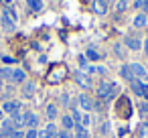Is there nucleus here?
Returning a JSON list of instances; mask_svg holds the SVG:
<instances>
[{"instance_id":"nucleus-1","label":"nucleus","mask_w":148,"mask_h":138,"mask_svg":"<svg viewBox=\"0 0 148 138\" xmlns=\"http://www.w3.org/2000/svg\"><path fill=\"white\" fill-rule=\"evenodd\" d=\"M0 23H2V29L4 31H14L16 27V12L8 6L2 10V14H0Z\"/></svg>"},{"instance_id":"nucleus-2","label":"nucleus","mask_w":148,"mask_h":138,"mask_svg":"<svg viewBox=\"0 0 148 138\" xmlns=\"http://www.w3.org/2000/svg\"><path fill=\"white\" fill-rule=\"evenodd\" d=\"M114 83H110V81H101L99 85H97V97L99 100H112L114 97Z\"/></svg>"},{"instance_id":"nucleus-3","label":"nucleus","mask_w":148,"mask_h":138,"mask_svg":"<svg viewBox=\"0 0 148 138\" xmlns=\"http://www.w3.org/2000/svg\"><path fill=\"white\" fill-rule=\"evenodd\" d=\"M75 83L79 85V87H89L91 85V79H89V75L85 73V71H75Z\"/></svg>"},{"instance_id":"nucleus-4","label":"nucleus","mask_w":148,"mask_h":138,"mask_svg":"<svg viewBox=\"0 0 148 138\" xmlns=\"http://www.w3.org/2000/svg\"><path fill=\"white\" fill-rule=\"evenodd\" d=\"M23 122H25V126H29V128H37V124H39V118H37V114H33V112H27V114L23 116Z\"/></svg>"},{"instance_id":"nucleus-5","label":"nucleus","mask_w":148,"mask_h":138,"mask_svg":"<svg viewBox=\"0 0 148 138\" xmlns=\"http://www.w3.org/2000/svg\"><path fill=\"white\" fill-rule=\"evenodd\" d=\"M91 6H93V12L99 14V16L108 12V2H106V0H93V4H91Z\"/></svg>"},{"instance_id":"nucleus-6","label":"nucleus","mask_w":148,"mask_h":138,"mask_svg":"<svg viewBox=\"0 0 148 138\" xmlns=\"http://www.w3.org/2000/svg\"><path fill=\"white\" fill-rule=\"evenodd\" d=\"M126 47L130 49V51H140V47H142V43H140V39H136V37H126Z\"/></svg>"},{"instance_id":"nucleus-7","label":"nucleus","mask_w":148,"mask_h":138,"mask_svg":"<svg viewBox=\"0 0 148 138\" xmlns=\"http://www.w3.org/2000/svg\"><path fill=\"white\" fill-rule=\"evenodd\" d=\"M77 104H79V106H81L83 110H87V112L95 108V104H93V102H91V100H89L87 95H79V97H77Z\"/></svg>"},{"instance_id":"nucleus-8","label":"nucleus","mask_w":148,"mask_h":138,"mask_svg":"<svg viewBox=\"0 0 148 138\" xmlns=\"http://www.w3.org/2000/svg\"><path fill=\"white\" fill-rule=\"evenodd\" d=\"M2 110H4V112H8L10 116H14V114H18L21 104H18V102H6V104L2 106Z\"/></svg>"},{"instance_id":"nucleus-9","label":"nucleus","mask_w":148,"mask_h":138,"mask_svg":"<svg viewBox=\"0 0 148 138\" xmlns=\"http://www.w3.org/2000/svg\"><path fill=\"white\" fill-rule=\"evenodd\" d=\"M130 69H132L134 77H148V75H146V69H144L140 63H132V65H130Z\"/></svg>"},{"instance_id":"nucleus-10","label":"nucleus","mask_w":148,"mask_h":138,"mask_svg":"<svg viewBox=\"0 0 148 138\" xmlns=\"http://www.w3.org/2000/svg\"><path fill=\"white\" fill-rule=\"evenodd\" d=\"M120 73H122V77H124V79H128L130 83H132V81L136 79V77H134V73H132V69H130V65H122Z\"/></svg>"},{"instance_id":"nucleus-11","label":"nucleus","mask_w":148,"mask_h":138,"mask_svg":"<svg viewBox=\"0 0 148 138\" xmlns=\"http://www.w3.org/2000/svg\"><path fill=\"white\" fill-rule=\"evenodd\" d=\"M146 23H148V19H146V14H144V12H140V14L134 19V27H136V29H144V27H146Z\"/></svg>"},{"instance_id":"nucleus-12","label":"nucleus","mask_w":148,"mask_h":138,"mask_svg":"<svg viewBox=\"0 0 148 138\" xmlns=\"http://www.w3.org/2000/svg\"><path fill=\"white\" fill-rule=\"evenodd\" d=\"M25 77H27V73H25L23 69H12V81L23 83V81H25Z\"/></svg>"},{"instance_id":"nucleus-13","label":"nucleus","mask_w":148,"mask_h":138,"mask_svg":"<svg viewBox=\"0 0 148 138\" xmlns=\"http://www.w3.org/2000/svg\"><path fill=\"white\" fill-rule=\"evenodd\" d=\"M75 138H89L87 128H85V126H81V124H75Z\"/></svg>"},{"instance_id":"nucleus-14","label":"nucleus","mask_w":148,"mask_h":138,"mask_svg":"<svg viewBox=\"0 0 148 138\" xmlns=\"http://www.w3.org/2000/svg\"><path fill=\"white\" fill-rule=\"evenodd\" d=\"M45 112H47V118H49V120H53V118H57V106H55V104H47V108H45Z\"/></svg>"},{"instance_id":"nucleus-15","label":"nucleus","mask_w":148,"mask_h":138,"mask_svg":"<svg viewBox=\"0 0 148 138\" xmlns=\"http://www.w3.org/2000/svg\"><path fill=\"white\" fill-rule=\"evenodd\" d=\"M23 93H25V97H33L35 95V83H25Z\"/></svg>"},{"instance_id":"nucleus-16","label":"nucleus","mask_w":148,"mask_h":138,"mask_svg":"<svg viewBox=\"0 0 148 138\" xmlns=\"http://www.w3.org/2000/svg\"><path fill=\"white\" fill-rule=\"evenodd\" d=\"M61 124H63V128H75V122H73L71 116H63L61 118Z\"/></svg>"},{"instance_id":"nucleus-17","label":"nucleus","mask_w":148,"mask_h":138,"mask_svg":"<svg viewBox=\"0 0 148 138\" xmlns=\"http://www.w3.org/2000/svg\"><path fill=\"white\" fill-rule=\"evenodd\" d=\"M27 2H29V6L33 10H41L43 8V0H27Z\"/></svg>"},{"instance_id":"nucleus-18","label":"nucleus","mask_w":148,"mask_h":138,"mask_svg":"<svg viewBox=\"0 0 148 138\" xmlns=\"http://www.w3.org/2000/svg\"><path fill=\"white\" fill-rule=\"evenodd\" d=\"M0 77H2V79H12V71L8 67H2V69H0Z\"/></svg>"},{"instance_id":"nucleus-19","label":"nucleus","mask_w":148,"mask_h":138,"mask_svg":"<svg viewBox=\"0 0 148 138\" xmlns=\"http://www.w3.org/2000/svg\"><path fill=\"white\" fill-rule=\"evenodd\" d=\"M41 136V132H37L35 128H29L27 132H25V138H39Z\"/></svg>"},{"instance_id":"nucleus-20","label":"nucleus","mask_w":148,"mask_h":138,"mask_svg":"<svg viewBox=\"0 0 148 138\" xmlns=\"http://www.w3.org/2000/svg\"><path fill=\"white\" fill-rule=\"evenodd\" d=\"M0 126H2V130L4 132H10L12 128H14V124H12V120H4L2 124H0Z\"/></svg>"},{"instance_id":"nucleus-21","label":"nucleus","mask_w":148,"mask_h":138,"mask_svg":"<svg viewBox=\"0 0 148 138\" xmlns=\"http://www.w3.org/2000/svg\"><path fill=\"white\" fill-rule=\"evenodd\" d=\"M140 95H142L144 100H148V83H142V81H140Z\"/></svg>"},{"instance_id":"nucleus-22","label":"nucleus","mask_w":148,"mask_h":138,"mask_svg":"<svg viewBox=\"0 0 148 138\" xmlns=\"http://www.w3.org/2000/svg\"><path fill=\"white\" fill-rule=\"evenodd\" d=\"M136 6H140V8L144 10V14H146V12H148V0H138Z\"/></svg>"},{"instance_id":"nucleus-23","label":"nucleus","mask_w":148,"mask_h":138,"mask_svg":"<svg viewBox=\"0 0 148 138\" xmlns=\"http://www.w3.org/2000/svg\"><path fill=\"white\" fill-rule=\"evenodd\" d=\"M140 138H148V122L142 124V128H140Z\"/></svg>"},{"instance_id":"nucleus-24","label":"nucleus","mask_w":148,"mask_h":138,"mask_svg":"<svg viewBox=\"0 0 148 138\" xmlns=\"http://www.w3.org/2000/svg\"><path fill=\"white\" fill-rule=\"evenodd\" d=\"M85 59H97V53H95L93 49H89V51H87V55H85Z\"/></svg>"},{"instance_id":"nucleus-25","label":"nucleus","mask_w":148,"mask_h":138,"mask_svg":"<svg viewBox=\"0 0 148 138\" xmlns=\"http://www.w3.org/2000/svg\"><path fill=\"white\" fill-rule=\"evenodd\" d=\"M57 138H71V134L63 130V132H57Z\"/></svg>"},{"instance_id":"nucleus-26","label":"nucleus","mask_w":148,"mask_h":138,"mask_svg":"<svg viewBox=\"0 0 148 138\" xmlns=\"http://www.w3.org/2000/svg\"><path fill=\"white\" fill-rule=\"evenodd\" d=\"M45 132H49V134H57V132H55V124H49Z\"/></svg>"},{"instance_id":"nucleus-27","label":"nucleus","mask_w":148,"mask_h":138,"mask_svg":"<svg viewBox=\"0 0 148 138\" xmlns=\"http://www.w3.org/2000/svg\"><path fill=\"white\" fill-rule=\"evenodd\" d=\"M140 112H142V114H146V112H148V104H146V102H144V104H140Z\"/></svg>"},{"instance_id":"nucleus-28","label":"nucleus","mask_w":148,"mask_h":138,"mask_svg":"<svg viewBox=\"0 0 148 138\" xmlns=\"http://www.w3.org/2000/svg\"><path fill=\"white\" fill-rule=\"evenodd\" d=\"M126 8V0H120V2H118V10H124Z\"/></svg>"},{"instance_id":"nucleus-29","label":"nucleus","mask_w":148,"mask_h":138,"mask_svg":"<svg viewBox=\"0 0 148 138\" xmlns=\"http://www.w3.org/2000/svg\"><path fill=\"white\" fill-rule=\"evenodd\" d=\"M101 132L108 134V132H110V124H103V126H101Z\"/></svg>"},{"instance_id":"nucleus-30","label":"nucleus","mask_w":148,"mask_h":138,"mask_svg":"<svg viewBox=\"0 0 148 138\" xmlns=\"http://www.w3.org/2000/svg\"><path fill=\"white\" fill-rule=\"evenodd\" d=\"M41 138H53V134H49V132H41Z\"/></svg>"},{"instance_id":"nucleus-31","label":"nucleus","mask_w":148,"mask_h":138,"mask_svg":"<svg viewBox=\"0 0 148 138\" xmlns=\"http://www.w3.org/2000/svg\"><path fill=\"white\" fill-rule=\"evenodd\" d=\"M144 51H146V55H148V39H146V43H144Z\"/></svg>"},{"instance_id":"nucleus-32","label":"nucleus","mask_w":148,"mask_h":138,"mask_svg":"<svg viewBox=\"0 0 148 138\" xmlns=\"http://www.w3.org/2000/svg\"><path fill=\"white\" fill-rule=\"evenodd\" d=\"M0 120H2V112H0Z\"/></svg>"},{"instance_id":"nucleus-33","label":"nucleus","mask_w":148,"mask_h":138,"mask_svg":"<svg viewBox=\"0 0 148 138\" xmlns=\"http://www.w3.org/2000/svg\"><path fill=\"white\" fill-rule=\"evenodd\" d=\"M106 2H110V0H106Z\"/></svg>"}]
</instances>
